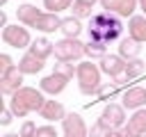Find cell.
<instances>
[{"instance_id":"14","label":"cell","mask_w":146,"mask_h":137,"mask_svg":"<svg viewBox=\"0 0 146 137\" xmlns=\"http://www.w3.org/2000/svg\"><path fill=\"white\" fill-rule=\"evenodd\" d=\"M39 16H41V11H39L34 5H30V2L18 5V9H16V18H18V23H21V25H27V27H34L36 21H39Z\"/></svg>"},{"instance_id":"36","label":"cell","mask_w":146,"mask_h":137,"mask_svg":"<svg viewBox=\"0 0 146 137\" xmlns=\"http://www.w3.org/2000/svg\"><path fill=\"white\" fill-rule=\"evenodd\" d=\"M75 2H82V5H89V7H94L96 2H100V0H75Z\"/></svg>"},{"instance_id":"4","label":"cell","mask_w":146,"mask_h":137,"mask_svg":"<svg viewBox=\"0 0 146 137\" xmlns=\"http://www.w3.org/2000/svg\"><path fill=\"white\" fill-rule=\"evenodd\" d=\"M84 46L87 43H82L80 39H59L55 41V57L57 62H75L82 55H87Z\"/></svg>"},{"instance_id":"24","label":"cell","mask_w":146,"mask_h":137,"mask_svg":"<svg viewBox=\"0 0 146 137\" xmlns=\"http://www.w3.org/2000/svg\"><path fill=\"white\" fill-rule=\"evenodd\" d=\"M144 71H146V64H144L139 57H135V59H130V62L125 64V73H128L130 78H139Z\"/></svg>"},{"instance_id":"35","label":"cell","mask_w":146,"mask_h":137,"mask_svg":"<svg viewBox=\"0 0 146 137\" xmlns=\"http://www.w3.org/2000/svg\"><path fill=\"white\" fill-rule=\"evenodd\" d=\"M107 137H123V130H121V128H114V130L107 132Z\"/></svg>"},{"instance_id":"27","label":"cell","mask_w":146,"mask_h":137,"mask_svg":"<svg viewBox=\"0 0 146 137\" xmlns=\"http://www.w3.org/2000/svg\"><path fill=\"white\" fill-rule=\"evenodd\" d=\"M34 137H57V128L55 126H39L36 128V132H34Z\"/></svg>"},{"instance_id":"2","label":"cell","mask_w":146,"mask_h":137,"mask_svg":"<svg viewBox=\"0 0 146 137\" xmlns=\"http://www.w3.org/2000/svg\"><path fill=\"white\" fill-rule=\"evenodd\" d=\"M46 98H43V91L41 89H34V87H23L18 89L11 100H9V110L14 112V116H27L30 112H41Z\"/></svg>"},{"instance_id":"3","label":"cell","mask_w":146,"mask_h":137,"mask_svg":"<svg viewBox=\"0 0 146 137\" xmlns=\"http://www.w3.org/2000/svg\"><path fill=\"white\" fill-rule=\"evenodd\" d=\"M100 66H96L91 59L89 62H80L78 64V73H75V78H78V87H80V91L84 94V96H98V91H100Z\"/></svg>"},{"instance_id":"11","label":"cell","mask_w":146,"mask_h":137,"mask_svg":"<svg viewBox=\"0 0 146 137\" xmlns=\"http://www.w3.org/2000/svg\"><path fill=\"white\" fill-rule=\"evenodd\" d=\"M125 59L121 57V55H105L103 59H100V71L103 73H107L112 80L116 78V75H121L123 71H125Z\"/></svg>"},{"instance_id":"29","label":"cell","mask_w":146,"mask_h":137,"mask_svg":"<svg viewBox=\"0 0 146 137\" xmlns=\"http://www.w3.org/2000/svg\"><path fill=\"white\" fill-rule=\"evenodd\" d=\"M107 132H110V128H105L100 121H96L89 130V137H107Z\"/></svg>"},{"instance_id":"26","label":"cell","mask_w":146,"mask_h":137,"mask_svg":"<svg viewBox=\"0 0 146 137\" xmlns=\"http://www.w3.org/2000/svg\"><path fill=\"white\" fill-rule=\"evenodd\" d=\"M73 16H75V18H84V16L91 18L94 14H91V7H89V5H82V2H75V0H73Z\"/></svg>"},{"instance_id":"20","label":"cell","mask_w":146,"mask_h":137,"mask_svg":"<svg viewBox=\"0 0 146 137\" xmlns=\"http://www.w3.org/2000/svg\"><path fill=\"white\" fill-rule=\"evenodd\" d=\"M59 32L64 34V39H78L80 32H82V23H80V18H75V16H66V18H62V27H59Z\"/></svg>"},{"instance_id":"19","label":"cell","mask_w":146,"mask_h":137,"mask_svg":"<svg viewBox=\"0 0 146 137\" xmlns=\"http://www.w3.org/2000/svg\"><path fill=\"white\" fill-rule=\"evenodd\" d=\"M34 27L48 34V32H55V30H59V27H62V18H59L57 14L43 11V14L39 16V21H36V25H34Z\"/></svg>"},{"instance_id":"38","label":"cell","mask_w":146,"mask_h":137,"mask_svg":"<svg viewBox=\"0 0 146 137\" xmlns=\"http://www.w3.org/2000/svg\"><path fill=\"white\" fill-rule=\"evenodd\" d=\"M139 7H141V11H144V16H146V0H139Z\"/></svg>"},{"instance_id":"40","label":"cell","mask_w":146,"mask_h":137,"mask_svg":"<svg viewBox=\"0 0 146 137\" xmlns=\"http://www.w3.org/2000/svg\"><path fill=\"white\" fill-rule=\"evenodd\" d=\"M0 5H7V0H0Z\"/></svg>"},{"instance_id":"7","label":"cell","mask_w":146,"mask_h":137,"mask_svg":"<svg viewBox=\"0 0 146 137\" xmlns=\"http://www.w3.org/2000/svg\"><path fill=\"white\" fill-rule=\"evenodd\" d=\"M18 89H23V73L18 66H11L9 71L0 73V91L7 96H14Z\"/></svg>"},{"instance_id":"17","label":"cell","mask_w":146,"mask_h":137,"mask_svg":"<svg viewBox=\"0 0 146 137\" xmlns=\"http://www.w3.org/2000/svg\"><path fill=\"white\" fill-rule=\"evenodd\" d=\"M139 53H141V43H139V41H135L132 37H125V39H121V41H119V55H121L125 62H130V59L139 57Z\"/></svg>"},{"instance_id":"9","label":"cell","mask_w":146,"mask_h":137,"mask_svg":"<svg viewBox=\"0 0 146 137\" xmlns=\"http://www.w3.org/2000/svg\"><path fill=\"white\" fill-rule=\"evenodd\" d=\"M137 2L139 0H100V7L105 11H112V14H119V16H135V9H137Z\"/></svg>"},{"instance_id":"32","label":"cell","mask_w":146,"mask_h":137,"mask_svg":"<svg viewBox=\"0 0 146 137\" xmlns=\"http://www.w3.org/2000/svg\"><path fill=\"white\" fill-rule=\"evenodd\" d=\"M11 116H14L11 110H2V112H0V123H2V126H9V123H11Z\"/></svg>"},{"instance_id":"6","label":"cell","mask_w":146,"mask_h":137,"mask_svg":"<svg viewBox=\"0 0 146 137\" xmlns=\"http://www.w3.org/2000/svg\"><path fill=\"white\" fill-rule=\"evenodd\" d=\"M98 121H100L105 128H110V130L123 128V126H125V107H123V105H116V103H107Z\"/></svg>"},{"instance_id":"13","label":"cell","mask_w":146,"mask_h":137,"mask_svg":"<svg viewBox=\"0 0 146 137\" xmlns=\"http://www.w3.org/2000/svg\"><path fill=\"white\" fill-rule=\"evenodd\" d=\"M43 62L46 59H41V57H36V55H32L30 50L18 59V68H21V73L23 75H36L41 68H43Z\"/></svg>"},{"instance_id":"10","label":"cell","mask_w":146,"mask_h":137,"mask_svg":"<svg viewBox=\"0 0 146 137\" xmlns=\"http://www.w3.org/2000/svg\"><path fill=\"white\" fill-rule=\"evenodd\" d=\"M121 100H123V107H128V110H141L146 105V87H130V89H125Z\"/></svg>"},{"instance_id":"41","label":"cell","mask_w":146,"mask_h":137,"mask_svg":"<svg viewBox=\"0 0 146 137\" xmlns=\"http://www.w3.org/2000/svg\"><path fill=\"white\" fill-rule=\"evenodd\" d=\"M64 137H75V135H64Z\"/></svg>"},{"instance_id":"18","label":"cell","mask_w":146,"mask_h":137,"mask_svg":"<svg viewBox=\"0 0 146 137\" xmlns=\"http://www.w3.org/2000/svg\"><path fill=\"white\" fill-rule=\"evenodd\" d=\"M39 114H41L46 121H62V119L66 116V112H64V105H62L59 100H46Z\"/></svg>"},{"instance_id":"15","label":"cell","mask_w":146,"mask_h":137,"mask_svg":"<svg viewBox=\"0 0 146 137\" xmlns=\"http://www.w3.org/2000/svg\"><path fill=\"white\" fill-rule=\"evenodd\" d=\"M128 37L139 43H146V16H132L128 21Z\"/></svg>"},{"instance_id":"34","label":"cell","mask_w":146,"mask_h":137,"mask_svg":"<svg viewBox=\"0 0 146 137\" xmlns=\"http://www.w3.org/2000/svg\"><path fill=\"white\" fill-rule=\"evenodd\" d=\"M121 130H123V137H139V135H137V132H135L130 126H123Z\"/></svg>"},{"instance_id":"31","label":"cell","mask_w":146,"mask_h":137,"mask_svg":"<svg viewBox=\"0 0 146 137\" xmlns=\"http://www.w3.org/2000/svg\"><path fill=\"white\" fill-rule=\"evenodd\" d=\"M11 66H14V64H11V57L2 53V55H0V73H5V71H9Z\"/></svg>"},{"instance_id":"5","label":"cell","mask_w":146,"mask_h":137,"mask_svg":"<svg viewBox=\"0 0 146 137\" xmlns=\"http://www.w3.org/2000/svg\"><path fill=\"white\" fill-rule=\"evenodd\" d=\"M2 41L7 46H11V48H30V43H32L27 27H21L18 23L2 27Z\"/></svg>"},{"instance_id":"30","label":"cell","mask_w":146,"mask_h":137,"mask_svg":"<svg viewBox=\"0 0 146 137\" xmlns=\"http://www.w3.org/2000/svg\"><path fill=\"white\" fill-rule=\"evenodd\" d=\"M114 94H116V84H103L100 91H98V96H100L103 100H105V98H112Z\"/></svg>"},{"instance_id":"37","label":"cell","mask_w":146,"mask_h":137,"mask_svg":"<svg viewBox=\"0 0 146 137\" xmlns=\"http://www.w3.org/2000/svg\"><path fill=\"white\" fill-rule=\"evenodd\" d=\"M0 25H2V27H7V14H5V11L0 14Z\"/></svg>"},{"instance_id":"25","label":"cell","mask_w":146,"mask_h":137,"mask_svg":"<svg viewBox=\"0 0 146 137\" xmlns=\"http://www.w3.org/2000/svg\"><path fill=\"white\" fill-rule=\"evenodd\" d=\"M43 7L50 14H59V11H64V9L71 7V0H43Z\"/></svg>"},{"instance_id":"21","label":"cell","mask_w":146,"mask_h":137,"mask_svg":"<svg viewBox=\"0 0 146 137\" xmlns=\"http://www.w3.org/2000/svg\"><path fill=\"white\" fill-rule=\"evenodd\" d=\"M128 126H130L139 137H144V135H146V110H135V114L128 119Z\"/></svg>"},{"instance_id":"12","label":"cell","mask_w":146,"mask_h":137,"mask_svg":"<svg viewBox=\"0 0 146 137\" xmlns=\"http://www.w3.org/2000/svg\"><path fill=\"white\" fill-rule=\"evenodd\" d=\"M66 82H68V78H64V75H59V73H50V75L41 78L39 87H41V91L55 96V94H62V91L66 89Z\"/></svg>"},{"instance_id":"42","label":"cell","mask_w":146,"mask_h":137,"mask_svg":"<svg viewBox=\"0 0 146 137\" xmlns=\"http://www.w3.org/2000/svg\"><path fill=\"white\" fill-rule=\"evenodd\" d=\"M144 137H146V135H144Z\"/></svg>"},{"instance_id":"1","label":"cell","mask_w":146,"mask_h":137,"mask_svg":"<svg viewBox=\"0 0 146 137\" xmlns=\"http://www.w3.org/2000/svg\"><path fill=\"white\" fill-rule=\"evenodd\" d=\"M87 32H89V41H100V43H112L116 39H121V32H123V21L119 14H112V11H96L91 18H89V25H87Z\"/></svg>"},{"instance_id":"16","label":"cell","mask_w":146,"mask_h":137,"mask_svg":"<svg viewBox=\"0 0 146 137\" xmlns=\"http://www.w3.org/2000/svg\"><path fill=\"white\" fill-rule=\"evenodd\" d=\"M30 53L36 55V57H41V59H48V57L55 53V43H52L50 39H46V37H36V39L30 43Z\"/></svg>"},{"instance_id":"23","label":"cell","mask_w":146,"mask_h":137,"mask_svg":"<svg viewBox=\"0 0 146 137\" xmlns=\"http://www.w3.org/2000/svg\"><path fill=\"white\" fill-rule=\"evenodd\" d=\"M52 73H59V75H64V78H73L75 73H78V66H73V62H57L55 66H52Z\"/></svg>"},{"instance_id":"33","label":"cell","mask_w":146,"mask_h":137,"mask_svg":"<svg viewBox=\"0 0 146 137\" xmlns=\"http://www.w3.org/2000/svg\"><path fill=\"white\" fill-rule=\"evenodd\" d=\"M128 80H132V78H130V75H128L125 71H123L121 75H116V78H114V84H116V87H121V84H125Z\"/></svg>"},{"instance_id":"28","label":"cell","mask_w":146,"mask_h":137,"mask_svg":"<svg viewBox=\"0 0 146 137\" xmlns=\"http://www.w3.org/2000/svg\"><path fill=\"white\" fill-rule=\"evenodd\" d=\"M36 128L39 126H34V121H23V126H21V137H34V132H36Z\"/></svg>"},{"instance_id":"39","label":"cell","mask_w":146,"mask_h":137,"mask_svg":"<svg viewBox=\"0 0 146 137\" xmlns=\"http://www.w3.org/2000/svg\"><path fill=\"white\" fill-rule=\"evenodd\" d=\"M5 137H21V135H16V132H7Z\"/></svg>"},{"instance_id":"22","label":"cell","mask_w":146,"mask_h":137,"mask_svg":"<svg viewBox=\"0 0 146 137\" xmlns=\"http://www.w3.org/2000/svg\"><path fill=\"white\" fill-rule=\"evenodd\" d=\"M84 50H87V55L91 57V59H103L105 55H107V43H100V41H89L87 46H84Z\"/></svg>"},{"instance_id":"8","label":"cell","mask_w":146,"mask_h":137,"mask_svg":"<svg viewBox=\"0 0 146 137\" xmlns=\"http://www.w3.org/2000/svg\"><path fill=\"white\" fill-rule=\"evenodd\" d=\"M62 128H64V135H75V137H89V130L82 121L80 114L75 112H68L64 119H62Z\"/></svg>"}]
</instances>
